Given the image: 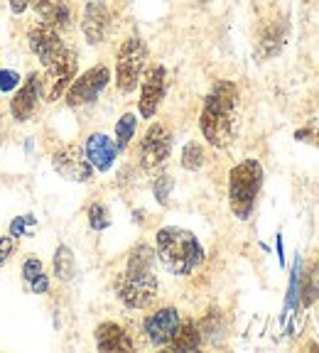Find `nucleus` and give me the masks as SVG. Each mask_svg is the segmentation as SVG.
Instances as JSON below:
<instances>
[{
    "mask_svg": "<svg viewBox=\"0 0 319 353\" xmlns=\"http://www.w3.org/2000/svg\"><path fill=\"white\" fill-rule=\"evenodd\" d=\"M236 105L238 88L233 81H219L204 99V110L199 118V125L206 143L214 148H226L233 140L236 132Z\"/></svg>",
    "mask_w": 319,
    "mask_h": 353,
    "instance_id": "f257e3e1",
    "label": "nucleus"
},
{
    "mask_svg": "<svg viewBox=\"0 0 319 353\" xmlns=\"http://www.w3.org/2000/svg\"><path fill=\"white\" fill-rule=\"evenodd\" d=\"M155 253L150 245H138L128 258V268L116 282V292L126 307L145 309L157 297V277L153 272Z\"/></svg>",
    "mask_w": 319,
    "mask_h": 353,
    "instance_id": "f03ea898",
    "label": "nucleus"
},
{
    "mask_svg": "<svg viewBox=\"0 0 319 353\" xmlns=\"http://www.w3.org/2000/svg\"><path fill=\"white\" fill-rule=\"evenodd\" d=\"M157 258L172 275H189L202 265L204 248L194 233L167 226L157 231Z\"/></svg>",
    "mask_w": 319,
    "mask_h": 353,
    "instance_id": "7ed1b4c3",
    "label": "nucleus"
},
{
    "mask_svg": "<svg viewBox=\"0 0 319 353\" xmlns=\"http://www.w3.org/2000/svg\"><path fill=\"white\" fill-rule=\"evenodd\" d=\"M263 187V167L258 160H246L229 174V201L238 219H248L253 211L255 196Z\"/></svg>",
    "mask_w": 319,
    "mask_h": 353,
    "instance_id": "20e7f679",
    "label": "nucleus"
},
{
    "mask_svg": "<svg viewBox=\"0 0 319 353\" xmlns=\"http://www.w3.org/2000/svg\"><path fill=\"white\" fill-rule=\"evenodd\" d=\"M145 61H148V47L140 37H128L118 52L116 61V83L123 94H130L143 77Z\"/></svg>",
    "mask_w": 319,
    "mask_h": 353,
    "instance_id": "39448f33",
    "label": "nucleus"
},
{
    "mask_svg": "<svg viewBox=\"0 0 319 353\" xmlns=\"http://www.w3.org/2000/svg\"><path fill=\"white\" fill-rule=\"evenodd\" d=\"M74 79H77V54L64 50L52 64H47V77L42 79L44 99L50 101V103L52 101H59L66 94V88L72 86Z\"/></svg>",
    "mask_w": 319,
    "mask_h": 353,
    "instance_id": "423d86ee",
    "label": "nucleus"
},
{
    "mask_svg": "<svg viewBox=\"0 0 319 353\" xmlns=\"http://www.w3.org/2000/svg\"><path fill=\"white\" fill-rule=\"evenodd\" d=\"M110 81V72L108 66H94V69H88L84 72L79 79H74L72 86L66 88V103L69 105H84V103H91V101L99 99V94L108 86Z\"/></svg>",
    "mask_w": 319,
    "mask_h": 353,
    "instance_id": "0eeeda50",
    "label": "nucleus"
},
{
    "mask_svg": "<svg viewBox=\"0 0 319 353\" xmlns=\"http://www.w3.org/2000/svg\"><path fill=\"white\" fill-rule=\"evenodd\" d=\"M172 150V135L165 125H155L148 128L143 138V145H140V165L143 170H157L160 165H165V160L170 157Z\"/></svg>",
    "mask_w": 319,
    "mask_h": 353,
    "instance_id": "6e6552de",
    "label": "nucleus"
},
{
    "mask_svg": "<svg viewBox=\"0 0 319 353\" xmlns=\"http://www.w3.org/2000/svg\"><path fill=\"white\" fill-rule=\"evenodd\" d=\"M52 165L64 179H72V182H88L94 176V167L86 160V152L79 145H69V148L55 152Z\"/></svg>",
    "mask_w": 319,
    "mask_h": 353,
    "instance_id": "1a4fd4ad",
    "label": "nucleus"
},
{
    "mask_svg": "<svg viewBox=\"0 0 319 353\" xmlns=\"http://www.w3.org/2000/svg\"><path fill=\"white\" fill-rule=\"evenodd\" d=\"M165 79H167V72L165 66H150L148 74L143 79V91H140V116L143 118H153L157 113L160 103L165 99Z\"/></svg>",
    "mask_w": 319,
    "mask_h": 353,
    "instance_id": "9d476101",
    "label": "nucleus"
},
{
    "mask_svg": "<svg viewBox=\"0 0 319 353\" xmlns=\"http://www.w3.org/2000/svg\"><path fill=\"white\" fill-rule=\"evenodd\" d=\"M28 39H30V50L35 52V57H37L44 66L52 64V61H55L57 57L66 50L64 42H61V37H59V32H57L55 28L42 25V22L30 30Z\"/></svg>",
    "mask_w": 319,
    "mask_h": 353,
    "instance_id": "9b49d317",
    "label": "nucleus"
},
{
    "mask_svg": "<svg viewBox=\"0 0 319 353\" xmlns=\"http://www.w3.org/2000/svg\"><path fill=\"white\" fill-rule=\"evenodd\" d=\"M145 336L155 343V346H167L175 336V331L180 329V312L175 307L160 309L155 314H150L143 324Z\"/></svg>",
    "mask_w": 319,
    "mask_h": 353,
    "instance_id": "f8f14e48",
    "label": "nucleus"
},
{
    "mask_svg": "<svg viewBox=\"0 0 319 353\" xmlns=\"http://www.w3.org/2000/svg\"><path fill=\"white\" fill-rule=\"evenodd\" d=\"M39 96H42V79H39L37 74H30L28 81L17 88L15 99H12V103H10L12 118H15L17 123L30 121V116H32L35 108H37Z\"/></svg>",
    "mask_w": 319,
    "mask_h": 353,
    "instance_id": "ddd939ff",
    "label": "nucleus"
},
{
    "mask_svg": "<svg viewBox=\"0 0 319 353\" xmlns=\"http://www.w3.org/2000/svg\"><path fill=\"white\" fill-rule=\"evenodd\" d=\"M81 28L88 44L104 42L106 30H108V8H106L104 0H88L86 8H84Z\"/></svg>",
    "mask_w": 319,
    "mask_h": 353,
    "instance_id": "4468645a",
    "label": "nucleus"
},
{
    "mask_svg": "<svg viewBox=\"0 0 319 353\" xmlns=\"http://www.w3.org/2000/svg\"><path fill=\"white\" fill-rule=\"evenodd\" d=\"M84 152H86V160L91 162V167H96L99 172H108L113 160H116L118 148L108 135L94 132V135L86 140V150H84Z\"/></svg>",
    "mask_w": 319,
    "mask_h": 353,
    "instance_id": "2eb2a0df",
    "label": "nucleus"
},
{
    "mask_svg": "<svg viewBox=\"0 0 319 353\" xmlns=\"http://www.w3.org/2000/svg\"><path fill=\"white\" fill-rule=\"evenodd\" d=\"M35 12L42 25L55 28L57 32L72 25V8L66 0H35Z\"/></svg>",
    "mask_w": 319,
    "mask_h": 353,
    "instance_id": "dca6fc26",
    "label": "nucleus"
},
{
    "mask_svg": "<svg viewBox=\"0 0 319 353\" xmlns=\"http://www.w3.org/2000/svg\"><path fill=\"white\" fill-rule=\"evenodd\" d=\"M96 346L104 353H113V351H133V341L126 331L121 329L113 321H106L96 329Z\"/></svg>",
    "mask_w": 319,
    "mask_h": 353,
    "instance_id": "f3484780",
    "label": "nucleus"
},
{
    "mask_svg": "<svg viewBox=\"0 0 319 353\" xmlns=\"http://www.w3.org/2000/svg\"><path fill=\"white\" fill-rule=\"evenodd\" d=\"M167 346L172 351H197L202 346V334H199V329L192 321H187V324L180 321V329L175 331V336H172V341Z\"/></svg>",
    "mask_w": 319,
    "mask_h": 353,
    "instance_id": "a211bd4d",
    "label": "nucleus"
},
{
    "mask_svg": "<svg viewBox=\"0 0 319 353\" xmlns=\"http://www.w3.org/2000/svg\"><path fill=\"white\" fill-rule=\"evenodd\" d=\"M55 275L59 280H72L74 277V253L69 245H59L55 253Z\"/></svg>",
    "mask_w": 319,
    "mask_h": 353,
    "instance_id": "6ab92c4d",
    "label": "nucleus"
},
{
    "mask_svg": "<svg viewBox=\"0 0 319 353\" xmlns=\"http://www.w3.org/2000/svg\"><path fill=\"white\" fill-rule=\"evenodd\" d=\"M135 125H138V121H135L133 113L121 116V121L116 123V148H118V152L128 148V143H130L133 135H135Z\"/></svg>",
    "mask_w": 319,
    "mask_h": 353,
    "instance_id": "aec40b11",
    "label": "nucleus"
},
{
    "mask_svg": "<svg viewBox=\"0 0 319 353\" xmlns=\"http://www.w3.org/2000/svg\"><path fill=\"white\" fill-rule=\"evenodd\" d=\"M204 165V148L199 143H187L182 150V167L189 172H197Z\"/></svg>",
    "mask_w": 319,
    "mask_h": 353,
    "instance_id": "412c9836",
    "label": "nucleus"
},
{
    "mask_svg": "<svg viewBox=\"0 0 319 353\" xmlns=\"http://www.w3.org/2000/svg\"><path fill=\"white\" fill-rule=\"evenodd\" d=\"M108 209L104 204H94L88 209V226L94 228V231H104V228H108Z\"/></svg>",
    "mask_w": 319,
    "mask_h": 353,
    "instance_id": "4be33fe9",
    "label": "nucleus"
},
{
    "mask_svg": "<svg viewBox=\"0 0 319 353\" xmlns=\"http://www.w3.org/2000/svg\"><path fill=\"white\" fill-rule=\"evenodd\" d=\"M300 294H302V304H304V307H309V304H312L314 299L319 297V277L314 275V272H309V275L304 277L302 287H300Z\"/></svg>",
    "mask_w": 319,
    "mask_h": 353,
    "instance_id": "5701e85b",
    "label": "nucleus"
},
{
    "mask_svg": "<svg viewBox=\"0 0 319 353\" xmlns=\"http://www.w3.org/2000/svg\"><path fill=\"white\" fill-rule=\"evenodd\" d=\"M170 189H172V176H167V174L157 176V182H155L153 192H155V196H157V201L162 206H167V199H170Z\"/></svg>",
    "mask_w": 319,
    "mask_h": 353,
    "instance_id": "b1692460",
    "label": "nucleus"
},
{
    "mask_svg": "<svg viewBox=\"0 0 319 353\" xmlns=\"http://www.w3.org/2000/svg\"><path fill=\"white\" fill-rule=\"evenodd\" d=\"M295 138L300 140V143H312L319 148V123L317 125H307V128H300L298 132H295Z\"/></svg>",
    "mask_w": 319,
    "mask_h": 353,
    "instance_id": "393cba45",
    "label": "nucleus"
},
{
    "mask_svg": "<svg viewBox=\"0 0 319 353\" xmlns=\"http://www.w3.org/2000/svg\"><path fill=\"white\" fill-rule=\"evenodd\" d=\"M42 263H39L37 258H28L25 260V265H22V277H25V280L28 282H32L35 277L37 275H42Z\"/></svg>",
    "mask_w": 319,
    "mask_h": 353,
    "instance_id": "a878e982",
    "label": "nucleus"
},
{
    "mask_svg": "<svg viewBox=\"0 0 319 353\" xmlns=\"http://www.w3.org/2000/svg\"><path fill=\"white\" fill-rule=\"evenodd\" d=\"M17 83H20V77H17V72H12V69H3V72H0V91H3V94L12 91Z\"/></svg>",
    "mask_w": 319,
    "mask_h": 353,
    "instance_id": "bb28decb",
    "label": "nucleus"
},
{
    "mask_svg": "<svg viewBox=\"0 0 319 353\" xmlns=\"http://www.w3.org/2000/svg\"><path fill=\"white\" fill-rule=\"evenodd\" d=\"M35 223V216H20V219H15L10 223V236H22V233H25V228L28 226H32Z\"/></svg>",
    "mask_w": 319,
    "mask_h": 353,
    "instance_id": "cd10ccee",
    "label": "nucleus"
},
{
    "mask_svg": "<svg viewBox=\"0 0 319 353\" xmlns=\"http://www.w3.org/2000/svg\"><path fill=\"white\" fill-rule=\"evenodd\" d=\"M12 250H15V236H3V238H0V265L10 258Z\"/></svg>",
    "mask_w": 319,
    "mask_h": 353,
    "instance_id": "c85d7f7f",
    "label": "nucleus"
},
{
    "mask_svg": "<svg viewBox=\"0 0 319 353\" xmlns=\"http://www.w3.org/2000/svg\"><path fill=\"white\" fill-rule=\"evenodd\" d=\"M30 290H32L35 294H44L47 290H50V277L44 275V272L42 275H37L32 282H30Z\"/></svg>",
    "mask_w": 319,
    "mask_h": 353,
    "instance_id": "c756f323",
    "label": "nucleus"
},
{
    "mask_svg": "<svg viewBox=\"0 0 319 353\" xmlns=\"http://www.w3.org/2000/svg\"><path fill=\"white\" fill-rule=\"evenodd\" d=\"M8 6H10V10L15 12V15H22V12L30 8V0H8Z\"/></svg>",
    "mask_w": 319,
    "mask_h": 353,
    "instance_id": "7c9ffc66",
    "label": "nucleus"
},
{
    "mask_svg": "<svg viewBox=\"0 0 319 353\" xmlns=\"http://www.w3.org/2000/svg\"><path fill=\"white\" fill-rule=\"evenodd\" d=\"M278 258H280V265H285V255H282V238L278 236Z\"/></svg>",
    "mask_w": 319,
    "mask_h": 353,
    "instance_id": "2f4dec72",
    "label": "nucleus"
},
{
    "mask_svg": "<svg viewBox=\"0 0 319 353\" xmlns=\"http://www.w3.org/2000/svg\"><path fill=\"white\" fill-rule=\"evenodd\" d=\"M126 3H128V0H126Z\"/></svg>",
    "mask_w": 319,
    "mask_h": 353,
    "instance_id": "473e14b6",
    "label": "nucleus"
}]
</instances>
